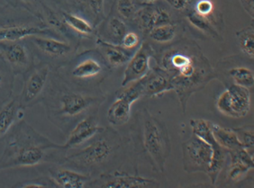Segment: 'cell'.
I'll use <instances>...</instances> for the list:
<instances>
[{
    "instance_id": "6da1fadb",
    "label": "cell",
    "mask_w": 254,
    "mask_h": 188,
    "mask_svg": "<svg viewBox=\"0 0 254 188\" xmlns=\"http://www.w3.org/2000/svg\"><path fill=\"white\" fill-rule=\"evenodd\" d=\"M157 65L171 77L183 114L190 98L215 79V72L199 47L191 41H181L163 51L155 58Z\"/></svg>"
},
{
    "instance_id": "7a4b0ae2",
    "label": "cell",
    "mask_w": 254,
    "mask_h": 188,
    "mask_svg": "<svg viewBox=\"0 0 254 188\" xmlns=\"http://www.w3.org/2000/svg\"><path fill=\"white\" fill-rule=\"evenodd\" d=\"M106 100L103 91H90L64 80L54 70L44 98L48 120L65 134L85 116L98 114Z\"/></svg>"
},
{
    "instance_id": "3957f363",
    "label": "cell",
    "mask_w": 254,
    "mask_h": 188,
    "mask_svg": "<svg viewBox=\"0 0 254 188\" xmlns=\"http://www.w3.org/2000/svg\"><path fill=\"white\" fill-rule=\"evenodd\" d=\"M5 140V149L0 156V171L48 162L62 165L67 153L64 145L41 134L24 119L15 125Z\"/></svg>"
},
{
    "instance_id": "277c9868",
    "label": "cell",
    "mask_w": 254,
    "mask_h": 188,
    "mask_svg": "<svg viewBox=\"0 0 254 188\" xmlns=\"http://www.w3.org/2000/svg\"><path fill=\"white\" fill-rule=\"evenodd\" d=\"M67 151L63 166L88 174L93 178L114 170L124 150L122 136L113 127H105L87 143Z\"/></svg>"
},
{
    "instance_id": "5b68a950",
    "label": "cell",
    "mask_w": 254,
    "mask_h": 188,
    "mask_svg": "<svg viewBox=\"0 0 254 188\" xmlns=\"http://www.w3.org/2000/svg\"><path fill=\"white\" fill-rule=\"evenodd\" d=\"M133 147L156 173H164L171 142L167 126L147 108L137 112L131 127Z\"/></svg>"
},
{
    "instance_id": "8992f818",
    "label": "cell",
    "mask_w": 254,
    "mask_h": 188,
    "mask_svg": "<svg viewBox=\"0 0 254 188\" xmlns=\"http://www.w3.org/2000/svg\"><path fill=\"white\" fill-rule=\"evenodd\" d=\"M55 71L76 87L90 91H102L100 86L112 70L98 50H89L74 56Z\"/></svg>"
},
{
    "instance_id": "52a82bcc",
    "label": "cell",
    "mask_w": 254,
    "mask_h": 188,
    "mask_svg": "<svg viewBox=\"0 0 254 188\" xmlns=\"http://www.w3.org/2000/svg\"><path fill=\"white\" fill-rule=\"evenodd\" d=\"M30 48L40 59L54 69L63 67L73 58L78 44L62 39L34 35L25 39Z\"/></svg>"
},
{
    "instance_id": "ba28073f",
    "label": "cell",
    "mask_w": 254,
    "mask_h": 188,
    "mask_svg": "<svg viewBox=\"0 0 254 188\" xmlns=\"http://www.w3.org/2000/svg\"><path fill=\"white\" fill-rule=\"evenodd\" d=\"M54 68L46 63L34 64L23 75L24 81L22 90L17 96L23 108H29L39 104L44 98Z\"/></svg>"
},
{
    "instance_id": "9c48e42d",
    "label": "cell",
    "mask_w": 254,
    "mask_h": 188,
    "mask_svg": "<svg viewBox=\"0 0 254 188\" xmlns=\"http://www.w3.org/2000/svg\"><path fill=\"white\" fill-rule=\"evenodd\" d=\"M142 97V83L140 79L121 87L116 92L115 99L108 107V123L111 125L118 127L125 125L131 119L132 104Z\"/></svg>"
},
{
    "instance_id": "30bf717a",
    "label": "cell",
    "mask_w": 254,
    "mask_h": 188,
    "mask_svg": "<svg viewBox=\"0 0 254 188\" xmlns=\"http://www.w3.org/2000/svg\"><path fill=\"white\" fill-rule=\"evenodd\" d=\"M216 100V108L222 115L232 118L247 116L252 107V94L249 88L230 83L225 85Z\"/></svg>"
},
{
    "instance_id": "8fae6325",
    "label": "cell",
    "mask_w": 254,
    "mask_h": 188,
    "mask_svg": "<svg viewBox=\"0 0 254 188\" xmlns=\"http://www.w3.org/2000/svg\"><path fill=\"white\" fill-rule=\"evenodd\" d=\"M161 184L155 179L114 169L99 174L95 179L92 178L86 188H159Z\"/></svg>"
},
{
    "instance_id": "7c38bea8",
    "label": "cell",
    "mask_w": 254,
    "mask_h": 188,
    "mask_svg": "<svg viewBox=\"0 0 254 188\" xmlns=\"http://www.w3.org/2000/svg\"><path fill=\"white\" fill-rule=\"evenodd\" d=\"M43 35L61 39L54 30L48 27L44 21H9L0 22V42H15L30 36Z\"/></svg>"
},
{
    "instance_id": "4fadbf2b",
    "label": "cell",
    "mask_w": 254,
    "mask_h": 188,
    "mask_svg": "<svg viewBox=\"0 0 254 188\" xmlns=\"http://www.w3.org/2000/svg\"><path fill=\"white\" fill-rule=\"evenodd\" d=\"M0 57L15 75H24L34 65V54L23 40L0 42Z\"/></svg>"
},
{
    "instance_id": "5bb4252c",
    "label": "cell",
    "mask_w": 254,
    "mask_h": 188,
    "mask_svg": "<svg viewBox=\"0 0 254 188\" xmlns=\"http://www.w3.org/2000/svg\"><path fill=\"white\" fill-rule=\"evenodd\" d=\"M153 57H155V52L152 44L149 42L142 43L127 63L121 87L145 77L151 70V60Z\"/></svg>"
},
{
    "instance_id": "9a60e30c",
    "label": "cell",
    "mask_w": 254,
    "mask_h": 188,
    "mask_svg": "<svg viewBox=\"0 0 254 188\" xmlns=\"http://www.w3.org/2000/svg\"><path fill=\"white\" fill-rule=\"evenodd\" d=\"M142 34H147L151 30L161 24L176 22L173 18L171 7L164 5H157L156 2L152 4L141 5L132 19Z\"/></svg>"
},
{
    "instance_id": "2e32d148",
    "label": "cell",
    "mask_w": 254,
    "mask_h": 188,
    "mask_svg": "<svg viewBox=\"0 0 254 188\" xmlns=\"http://www.w3.org/2000/svg\"><path fill=\"white\" fill-rule=\"evenodd\" d=\"M104 128L105 127L99 125L98 114L85 116L68 131L67 140L64 144V148L67 150L78 148L102 131Z\"/></svg>"
},
{
    "instance_id": "e0dca14e",
    "label": "cell",
    "mask_w": 254,
    "mask_h": 188,
    "mask_svg": "<svg viewBox=\"0 0 254 188\" xmlns=\"http://www.w3.org/2000/svg\"><path fill=\"white\" fill-rule=\"evenodd\" d=\"M59 4L63 10L83 16L96 28L105 19V0H59Z\"/></svg>"
},
{
    "instance_id": "ac0fdd59",
    "label": "cell",
    "mask_w": 254,
    "mask_h": 188,
    "mask_svg": "<svg viewBox=\"0 0 254 188\" xmlns=\"http://www.w3.org/2000/svg\"><path fill=\"white\" fill-rule=\"evenodd\" d=\"M140 80L142 83V97H161L167 92L173 91L170 75L159 66L151 68L146 76Z\"/></svg>"
},
{
    "instance_id": "d6986e66",
    "label": "cell",
    "mask_w": 254,
    "mask_h": 188,
    "mask_svg": "<svg viewBox=\"0 0 254 188\" xmlns=\"http://www.w3.org/2000/svg\"><path fill=\"white\" fill-rule=\"evenodd\" d=\"M49 176L54 180L57 188H86L87 184L92 179L88 174L70 169L63 165H56L48 169Z\"/></svg>"
},
{
    "instance_id": "ffe728a7",
    "label": "cell",
    "mask_w": 254,
    "mask_h": 188,
    "mask_svg": "<svg viewBox=\"0 0 254 188\" xmlns=\"http://www.w3.org/2000/svg\"><path fill=\"white\" fill-rule=\"evenodd\" d=\"M25 111V108L20 105L17 96H12L0 104V142L5 140L17 123L24 119Z\"/></svg>"
},
{
    "instance_id": "44dd1931",
    "label": "cell",
    "mask_w": 254,
    "mask_h": 188,
    "mask_svg": "<svg viewBox=\"0 0 254 188\" xmlns=\"http://www.w3.org/2000/svg\"><path fill=\"white\" fill-rule=\"evenodd\" d=\"M230 163L227 169V179L237 183L245 178V175L254 169V156L251 154L245 148H241L235 151L227 152Z\"/></svg>"
},
{
    "instance_id": "7402d4cb",
    "label": "cell",
    "mask_w": 254,
    "mask_h": 188,
    "mask_svg": "<svg viewBox=\"0 0 254 188\" xmlns=\"http://www.w3.org/2000/svg\"><path fill=\"white\" fill-rule=\"evenodd\" d=\"M97 45L98 51L102 54L103 58L111 70L127 65L133 54L132 51L126 50L121 45L108 43L99 37H97Z\"/></svg>"
},
{
    "instance_id": "603a6c76",
    "label": "cell",
    "mask_w": 254,
    "mask_h": 188,
    "mask_svg": "<svg viewBox=\"0 0 254 188\" xmlns=\"http://www.w3.org/2000/svg\"><path fill=\"white\" fill-rule=\"evenodd\" d=\"M60 15L67 28L78 38H92L97 36V28L83 16L63 9L61 10Z\"/></svg>"
},
{
    "instance_id": "cb8c5ba5",
    "label": "cell",
    "mask_w": 254,
    "mask_h": 188,
    "mask_svg": "<svg viewBox=\"0 0 254 188\" xmlns=\"http://www.w3.org/2000/svg\"><path fill=\"white\" fill-rule=\"evenodd\" d=\"M101 24L100 32L97 33V36L108 43L120 45L123 37L128 32L126 22L118 15L110 14Z\"/></svg>"
},
{
    "instance_id": "d4e9b609",
    "label": "cell",
    "mask_w": 254,
    "mask_h": 188,
    "mask_svg": "<svg viewBox=\"0 0 254 188\" xmlns=\"http://www.w3.org/2000/svg\"><path fill=\"white\" fill-rule=\"evenodd\" d=\"M225 72H219V71H215V72H219L223 74L224 77H226V79H223L222 82L225 85L230 84V83H234L235 85L242 86V87H246L252 89L254 86V73L253 68H251L249 66L245 65V64H239V63H235L234 65L230 66L229 68L226 70L221 69Z\"/></svg>"
},
{
    "instance_id": "484cf974",
    "label": "cell",
    "mask_w": 254,
    "mask_h": 188,
    "mask_svg": "<svg viewBox=\"0 0 254 188\" xmlns=\"http://www.w3.org/2000/svg\"><path fill=\"white\" fill-rule=\"evenodd\" d=\"M209 126L215 140L227 152L245 148L238 139V136L235 133V130H233V128H225L211 122H209Z\"/></svg>"
},
{
    "instance_id": "4316f807",
    "label": "cell",
    "mask_w": 254,
    "mask_h": 188,
    "mask_svg": "<svg viewBox=\"0 0 254 188\" xmlns=\"http://www.w3.org/2000/svg\"><path fill=\"white\" fill-rule=\"evenodd\" d=\"M179 31V22H172L153 27L146 35L152 43L169 44L175 40Z\"/></svg>"
},
{
    "instance_id": "83f0119b",
    "label": "cell",
    "mask_w": 254,
    "mask_h": 188,
    "mask_svg": "<svg viewBox=\"0 0 254 188\" xmlns=\"http://www.w3.org/2000/svg\"><path fill=\"white\" fill-rule=\"evenodd\" d=\"M185 14L187 20L195 27V29L203 32L204 34L215 40H221V35L216 29V25L210 19L196 14L192 7H190L187 10Z\"/></svg>"
},
{
    "instance_id": "f1b7e54d",
    "label": "cell",
    "mask_w": 254,
    "mask_h": 188,
    "mask_svg": "<svg viewBox=\"0 0 254 188\" xmlns=\"http://www.w3.org/2000/svg\"><path fill=\"white\" fill-rule=\"evenodd\" d=\"M15 74L0 57V104L13 96Z\"/></svg>"
},
{
    "instance_id": "f546056e",
    "label": "cell",
    "mask_w": 254,
    "mask_h": 188,
    "mask_svg": "<svg viewBox=\"0 0 254 188\" xmlns=\"http://www.w3.org/2000/svg\"><path fill=\"white\" fill-rule=\"evenodd\" d=\"M236 38L241 52L244 53L246 57L253 61L254 58V25H251L245 29L238 31L236 33Z\"/></svg>"
},
{
    "instance_id": "4dcf8cb0",
    "label": "cell",
    "mask_w": 254,
    "mask_h": 188,
    "mask_svg": "<svg viewBox=\"0 0 254 188\" xmlns=\"http://www.w3.org/2000/svg\"><path fill=\"white\" fill-rule=\"evenodd\" d=\"M118 15L126 21H132L141 5L137 3L136 0H116L115 2Z\"/></svg>"
},
{
    "instance_id": "1f68e13d",
    "label": "cell",
    "mask_w": 254,
    "mask_h": 188,
    "mask_svg": "<svg viewBox=\"0 0 254 188\" xmlns=\"http://www.w3.org/2000/svg\"><path fill=\"white\" fill-rule=\"evenodd\" d=\"M245 150L254 156V128L253 125L233 128Z\"/></svg>"
},
{
    "instance_id": "d6a6232c",
    "label": "cell",
    "mask_w": 254,
    "mask_h": 188,
    "mask_svg": "<svg viewBox=\"0 0 254 188\" xmlns=\"http://www.w3.org/2000/svg\"><path fill=\"white\" fill-rule=\"evenodd\" d=\"M192 8L196 14L210 19L216 26L219 24V16L215 15V5L211 0H198Z\"/></svg>"
},
{
    "instance_id": "836d02e7",
    "label": "cell",
    "mask_w": 254,
    "mask_h": 188,
    "mask_svg": "<svg viewBox=\"0 0 254 188\" xmlns=\"http://www.w3.org/2000/svg\"><path fill=\"white\" fill-rule=\"evenodd\" d=\"M13 188H57V186L48 175V176H41L39 178H35V179L20 181L18 183L14 185Z\"/></svg>"
},
{
    "instance_id": "e575fe53",
    "label": "cell",
    "mask_w": 254,
    "mask_h": 188,
    "mask_svg": "<svg viewBox=\"0 0 254 188\" xmlns=\"http://www.w3.org/2000/svg\"><path fill=\"white\" fill-rule=\"evenodd\" d=\"M120 45L126 50L133 52L135 49L140 46L139 34L135 32H132V31H128L127 34H125V36L123 37Z\"/></svg>"
},
{
    "instance_id": "d590c367",
    "label": "cell",
    "mask_w": 254,
    "mask_h": 188,
    "mask_svg": "<svg viewBox=\"0 0 254 188\" xmlns=\"http://www.w3.org/2000/svg\"><path fill=\"white\" fill-rule=\"evenodd\" d=\"M172 9L178 12H186L192 4V0H164Z\"/></svg>"
},
{
    "instance_id": "8d00e7d4",
    "label": "cell",
    "mask_w": 254,
    "mask_h": 188,
    "mask_svg": "<svg viewBox=\"0 0 254 188\" xmlns=\"http://www.w3.org/2000/svg\"><path fill=\"white\" fill-rule=\"evenodd\" d=\"M158 0H144V2L147 3V4H152V3H154V2H157Z\"/></svg>"
}]
</instances>
